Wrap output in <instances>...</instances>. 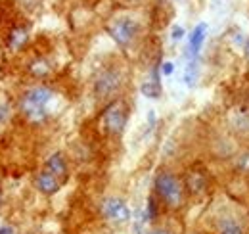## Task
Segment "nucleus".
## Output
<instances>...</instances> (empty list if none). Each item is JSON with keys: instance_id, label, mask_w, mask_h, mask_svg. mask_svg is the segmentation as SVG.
<instances>
[{"instance_id": "1", "label": "nucleus", "mask_w": 249, "mask_h": 234, "mask_svg": "<svg viewBox=\"0 0 249 234\" xmlns=\"http://www.w3.org/2000/svg\"><path fill=\"white\" fill-rule=\"evenodd\" d=\"M154 188H156L157 198L161 200V204L169 209H180L184 205V184L180 182V178L173 175L171 171H159L154 180Z\"/></svg>"}, {"instance_id": "2", "label": "nucleus", "mask_w": 249, "mask_h": 234, "mask_svg": "<svg viewBox=\"0 0 249 234\" xmlns=\"http://www.w3.org/2000/svg\"><path fill=\"white\" fill-rule=\"evenodd\" d=\"M52 98H54V92L50 88L33 87L21 96L19 108H21V112L25 114L27 119L36 123V121H42L46 117V108L52 102Z\"/></svg>"}, {"instance_id": "3", "label": "nucleus", "mask_w": 249, "mask_h": 234, "mask_svg": "<svg viewBox=\"0 0 249 234\" xmlns=\"http://www.w3.org/2000/svg\"><path fill=\"white\" fill-rule=\"evenodd\" d=\"M100 215L107 223H111L115 227H123V225H126L130 221V217H132L128 204L124 202L123 198H119V196H107V198H104L100 202Z\"/></svg>"}, {"instance_id": "4", "label": "nucleus", "mask_w": 249, "mask_h": 234, "mask_svg": "<svg viewBox=\"0 0 249 234\" xmlns=\"http://www.w3.org/2000/svg\"><path fill=\"white\" fill-rule=\"evenodd\" d=\"M138 21L132 20V18H119L115 20L113 23H109L107 27V33L111 35V39L119 44V46H128L136 35H138Z\"/></svg>"}, {"instance_id": "5", "label": "nucleus", "mask_w": 249, "mask_h": 234, "mask_svg": "<svg viewBox=\"0 0 249 234\" xmlns=\"http://www.w3.org/2000/svg\"><path fill=\"white\" fill-rule=\"evenodd\" d=\"M104 125L111 135H121L126 127V108L121 100L109 104L104 112Z\"/></svg>"}, {"instance_id": "6", "label": "nucleus", "mask_w": 249, "mask_h": 234, "mask_svg": "<svg viewBox=\"0 0 249 234\" xmlns=\"http://www.w3.org/2000/svg\"><path fill=\"white\" fill-rule=\"evenodd\" d=\"M121 87V75L117 71H104L96 81V96L98 98H109Z\"/></svg>"}, {"instance_id": "7", "label": "nucleus", "mask_w": 249, "mask_h": 234, "mask_svg": "<svg viewBox=\"0 0 249 234\" xmlns=\"http://www.w3.org/2000/svg\"><path fill=\"white\" fill-rule=\"evenodd\" d=\"M35 186H36V190H38L40 194H44V196H54V194L60 190L62 180L56 175H52L50 171L42 169V171L36 175V178H35Z\"/></svg>"}, {"instance_id": "8", "label": "nucleus", "mask_w": 249, "mask_h": 234, "mask_svg": "<svg viewBox=\"0 0 249 234\" xmlns=\"http://www.w3.org/2000/svg\"><path fill=\"white\" fill-rule=\"evenodd\" d=\"M44 169L50 171L52 175H56L60 180H63V178L67 176V161H65V157H63L60 152H56V154H52V156L46 159Z\"/></svg>"}, {"instance_id": "9", "label": "nucleus", "mask_w": 249, "mask_h": 234, "mask_svg": "<svg viewBox=\"0 0 249 234\" xmlns=\"http://www.w3.org/2000/svg\"><path fill=\"white\" fill-rule=\"evenodd\" d=\"M205 33H207V25L205 23L196 25V29L192 31V35H190V46H192L194 52H197L201 48V44L205 40Z\"/></svg>"}, {"instance_id": "10", "label": "nucleus", "mask_w": 249, "mask_h": 234, "mask_svg": "<svg viewBox=\"0 0 249 234\" xmlns=\"http://www.w3.org/2000/svg\"><path fill=\"white\" fill-rule=\"evenodd\" d=\"M25 42H27V31L25 29H14L12 35L8 37V44H10V48H14V50H19Z\"/></svg>"}, {"instance_id": "11", "label": "nucleus", "mask_w": 249, "mask_h": 234, "mask_svg": "<svg viewBox=\"0 0 249 234\" xmlns=\"http://www.w3.org/2000/svg\"><path fill=\"white\" fill-rule=\"evenodd\" d=\"M48 71H50V65L44 59H36L31 63V73L36 77H44V75H48Z\"/></svg>"}, {"instance_id": "12", "label": "nucleus", "mask_w": 249, "mask_h": 234, "mask_svg": "<svg viewBox=\"0 0 249 234\" xmlns=\"http://www.w3.org/2000/svg\"><path fill=\"white\" fill-rule=\"evenodd\" d=\"M218 234H246V231L240 225H228V227H222Z\"/></svg>"}, {"instance_id": "13", "label": "nucleus", "mask_w": 249, "mask_h": 234, "mask_svg": "<svg viewBox=\"0 0 249 234\" xmlns=\"http://www.w3.org/2000/svg\"><path fill=\"white\" fill-rule=\"evenodd\" d=\"M142 92H144L146 96H150V98H157V94H159V87H157V85H152V83H148V85H144V87H142Z\"/></svg>"}, {"instance_id": "14", "label": "nucleus", "mask_w": 249, "mask_h": 234, "mask_svg": "<svg viewBox=\"0 0 249 234\" xmlns=\"http://www.w3.org/2000/svg\"><path fill=\"white\" fill-rule=\"evenodd\" d=\"M146 234H175L171 229H167V227H156V229H152V231H148Z\"/></svg>"}, {"instance_id": "15", "label": "nucleus", "mask_w": 249, "mask_h": 234, "mask_svg": "<svg viewBox=\"0 0 249 234\" xmlns=\"http://www.w3.org/2000/svg\"><path fill=\"white\" fill-rule=\"evenodd\" d=\"M182 37H184V29H182V27H178V25L173 27V39H175V40H180Z\"/></svg>"}, {"instance_id": "16", "label": "nucleus", "mask_w": 249, "mask_h": 234, "mask_svg": "<svg viewBox=\"0 0 249 234\" xmlns=\"http://www.w3.org/2000/svg\"><path fill=\"white\" fill-rule=\"evenodd\" d=\"M163 73H165V75H171V73H173V63H171V61H165V63H163Z\"/></svg>"}, {"instance_id": "17", "label": "nucleus", "mask_w": 249, "mask_h": 234, "mask_svg": "<svg viewBox=\"0 0 249 234\" xmlns=\"http://www.w3.org/2000/svg\"><path fill=\"white\" fill-rule=\"evenodd\" d=\"M8 117V106H0V123Z\"/></svg>"}, {"instance_id": "18", "label": "nucleus", "mask_w": 249, "mask_h": 234, "mask_svg": "<svg viewBox=\"0 0 249 234\" xmlns=\"http://www.w3.org/2000/svg\"><path fill=\"white\" fill-rule=\"evenodd\" d=\"M0 234H14V231H12L10 227H2V229H0Z\"/></svg>"}, {"instance_id": "19", "label": "nucleus", "mask_w": 249, "mask_h": 234, "mask_svg": "<svg viewBox=\"0 0 249 234\" xmlns=\"http://www.w3.org/2000/svg\"><path fill=\"white\" fill-rule=\"evenodd\" d=\"M246 56L249 58V42H248V46H246Z\"/></svg>"}, {"instance_id": "20", "label": "nucleus", "mask_w": 249, "mask_h": 234, "mask_svg": "<svg viewBox=\"0 0 249 234\" xmlns=\"http://www.w3.org/2000/svg\"><path fill=\"white\" fill-rule=\"evenodd\" d=\"M190 234H199V233H190Z\"/></svg>"}, {"instance_id": "21", "label": "nucleus", "mask_w": 249, "mask_h": 234, "mask_svg": "<svg viewBox=\"0 0 249 234\" xmlns=\"http://www.w3.org/2000/svg\"><path fill=\"white\" fill-rule=\"evenodd\" d=\"M0 198H2V194H0Z\"/></svg>"}]
</instances>
